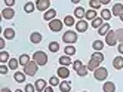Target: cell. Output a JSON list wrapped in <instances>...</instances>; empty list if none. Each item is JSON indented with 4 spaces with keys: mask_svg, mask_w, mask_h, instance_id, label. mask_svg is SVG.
<instances>
[{
    "mask_svg": "<svg viewBox=\"0 0 123 92\" xmlns=\"http://www.w3.org/2000/svg\"><path fill=\"white\" fill-rule=\"evenodd\" d=\"M33 61H36L37 62V66L39 67H42V66H46L48 64V55L43 52V51H36L33 53Z\"/></svg>",
    "mask_w": 123,
    "mask_h": 92,
    "instance_id": "1",
    "label": "cell"
},
{
    "mask_svg": "<svg viewBox=\"0 0 123 92\" xmlns=\"http://www.w3.org/2000/svg\"><path fill=\"white\" fill-rule=\"evenodd\" d=\"M77 39H79L77 33H74V31H71V30H68V31H65V33L62 34V42L67 43V45H74V43L77 42Z\"/></svg>",
    "mask_w": 123,
    "mask_h": 92,
    "instance_id": "2",
    "label": "cell"
},
{
    "mask_svg": "<svg viewBox=\"0 0 123 92\" xmlns=\"http://www.w3.org/2000/svg\"><path fill=\"white\" fill-rule=\"evenodd\" d=\"M39 71V66H37V62L36 61H30L27 66L24 67V73H25V76H34L36 73Z\"/></svg>",
    "mask_w": 123,
    "mask_h": 92,
    "instance_id": "3",
    "label": "cell"
},
{
    "mask_svg": "<svg viewBox=\"0 0 123 92\" xmlns=\"http://www.w3.org/2000/svg\"><path fill=\"white\" fill-rule=\"evenodd\" d=\"M93 77H95V80H98V82L107 80V77H108V71H107V68H104V67L96 68V70L93 71Z\"/></svg>",
    "mask_w": 123,
    "mask_h": 92,
    "instance_id": "4",
    "label": "cell"
},
{
    "mask_svg": "<svg viewBox=\"0 0 123 92\" xmlns=\"http://www.w3.org/2000/svg\"><path fill=\"white\" fill-rule=\"evenodd\" d=\"M62 25H64V21H61V20H55L54 21H50L49 22V30L50 31H54V33H59L61 30H62Z\"/></svg>",
    "mask_w": 123,
    "mask_h": 92,
    "instance_id": "5",
    "label": "cell"
},
{
    "mask_svg": "<svg viewBox=\"0 0 123 92\" xmlns=\"http://www.w3.org/2000/svg\"><path fill=\"white\" fill-rule=\"evenodd\" d=\"M36 9L37 11H42V12H46L50 9V2L49 0H37L36 2Z\"/></svg>",
    "mask_w": 123,
    "mask_h": 92,
    "instance_id": "6",
    "label": "cell"
},
{
    "mask_svg": "<svg viewBox=\"0 0 123 92\" xmlns=\"http://www.w3.org/2000/svg\"><path fill=\"white\" fill-rule=\"evenodd\" d=\"M105 43H107L108 46H116L117 45V37H116V31L110 30L108 34L105 36Z\"/></svg>",
    "mask_w": 123,
    "mask_h": 92,
    "instance_id": "7",
    "label": "cell"
},
{
    "mask_svg": "<svg viewBox=\"0 0 123 92\" xmlns=\"http://www.w3.org/2000/svg\"><path fill=\"white\" fill-rule=\"evenodd\" d=\"M13 16H15V9H12V7L2 9V18L3 20H12Z\"/></svg>",
    "mask_w": 123,
    "mask_h": 92,
    "instance_id": "8",
    "label": "cell"
},
{
    "mask_svg": "<svg viewBox=\"0 0 123 92\" xmlns=\"http://www.w3.org/2000/svg\"><path fill=\"white\" fill-rule=\"evenodd\" d=\"M87 21H83V20H80V21H77L76 22V33H86L87 31Z\"/></svg>",
    "mask_w": 123,
    "mask_h": 92,
    "instance_id": "9",
    "label": "cell"
},
{
    "mask_svg": "<svg viewBox=\"0 0 123 92\" xmlns=\"http://www.w3.org/2000/svg\"><path fill=\"white\" fill-rule=\"evenodd\" d=\"M42 39H43V36H42L39 31H33V33L30 34V42H31L33 45H39V43L42 42Z\"/></svg>",
    "mask_w": 123,
    "mask_h": 92,
    "instance_id": "10",
    "label": "cell"
},
{
    "mask_svg": "<svg viewBox=\"0 0 123 92\" xmlns=\"http://www.w3.org/2000/svg\"><path fill=\"white\" fill-rule=\"evenodd\" d=\"M55 16H56V11L55 9H49V11H46L45 13H43V20L50 22V21L55 20Z\"/></svg>",
    "mask_w": 123,
    "mask_h": 92,
    "instance_id": "11",
    "label": "cell"
},
{
    "mask_svg": "<svg viewBox=\"0 0 123 92\" xmlns=\"http://www.w3.org/2000/svg\"><path fill=\"white\" fill-rule=\"evenodd\" d=\"M34 86H36V91H37V92H42V91H45V89L48 88V83H46L45 79H39V80H36Z\"/></svg>",
    "mask_w": 123,
    "mask_h": 92,
    "instance_id": "12",
    "label": "cell"
},
{
    "mask_svg": "<svg viewBox=\"0 0 123 92\" xmlns=\"http://www.w3.org/2000/svg\"><path fill=\"white\" fill-rule=\"evenodd\" d=\"M111 13H113L114 16H120V15L123 13V5H122V3H114V6H113V9H111Z\"/></svg>",
    "mask_w": 123,
    "mask_h": 92,
    "instance_id": "13",
    "label": "cell"
},
{
    "mask_svg": "<svg viewBox=\"0 0 123 92\" xmlns=\"http://www.w3.org/2000/svg\"><path fill=\"white\" fill-rule=\"evenodd\" d=\"M58 77L59 79H68L70 77V70L67 67H59L58 68Z\"/></svg>",
    "mask_w": 123,
    "mask_h": 92,
    "instance_id": "14",
    "label": "cell"
},
{
    "mask_svg": "<svg viewBox=\"0 0 123 92\" xmlns=\"http://www.w3.org/2000/svg\"><path fill=\"white\" fill-rule=\"evenodd\" d=\"M3 37L7 40H13L15 39V30L13 28H5L3 30Z\"/></svg>",
    "mask_w": 123,
    "mask_h": 92,
    "instance_id": "15",
    "label": "cell"
},
{
    "mask_svg": "<svg viewBox=\"0 0 123 92\" xmlns=\"http://www.w3.org/2000/svg\"><path fill=\"white\" fill-rule=\"evenodd\" d=\"M25 73L24 71H15V74H13V79H15V82H18V83H24L25 82Z\"/></svg>",
    "mask_w": 123,
    "mask_h": 92,
    "instance_id": "16",
    "label": "cell"
},
{
    "mask_svg": "<svg viewBox=\"0 0 123 92\" xmlns=\"http://www.w3.org/2000/svg\"><path fill=\"white\" fill-rule=\"evenodd\" d=\"M102 91L104 92H116V85L113 82H105L102 85Z\"/></svg>",
    "mask_w": 123,
    "mask_h": 92,
    "instance_id": "17",
    "label": "cell"
},
{
    "mask_svg": "<svg viewBox=\"0 0 123 92\" xmlns=\"http://www.w3.org/2000/svg\"><path fill=\"white\" fill-rule=\"evenodd\" d=\"M85 15H86V11H85L82 6H79V7H76V9H74V16L77 18V20H83Z\"/></svg>",
    "mask_w": 123,
    "mask_h": 92,
    "instance_id": "18",
    "label": "cell"
},
{
    "mask_svg": "<svg viewBox=\"0 0 123 92\" xmlns=\"http://www.w3.org/2000/svg\"><path fill=\"white\" fill-rule=\"evenodd\" d=\"M113 67L116 70H122L123 68V57H116L113 59Z\"/></svg>",
    "mask_w": 123,
    "mask_h": 92,
    "instance_id": "19",
    "label": "cell"
},
{
    "mask_svg": "<svg viewBox=\"0 0 123 92\" xmlns=\"http://www.w3.org/2000/svg\"><path fill=\"white\" fill-rule=\"evenodd\" d=\"M104 24H105V21L102 20L101 16H96L95 20L92 21V27H93V28H96V30H99V28H101V27H102Z\"/></svg>",
    "mask_w": 123,
    "mask_h": 92,
    "instance_id": "20",
    "label": "cell"
},
{
    "mask_svg": "<svg viewBox=\"0 0 123 92\" xmlns=\"http://www.w3.org/2000/svg\"><path fill=\"white\" fill-rule=\"evenodd\" d=\"M59 89H61V92H70L71 91V83L68 80H62L59 83Z\"/></svg>",
    "mask_w": 123,
    "mask_h": 92,
    "instance_id": "21",
    "label": "cell"
},
{
    "mask_svg": "<svg viewBox=\"0 0 123 92\" xmlns=\"http://www.w3.org/2000/svg\"><path fill=\"white\" fill-rule=\"evenodd\" d=\"M70 64H71V57H67V55L59 57V66L61 67H68Z\"/></svg>",
    "mask_w": 123,
    "mask_h": 92,
    "instance_id": "22",
    "label": "cell"
},
{
    "mask_svg": "<svg viewBox=\"0 0 123 92\" xmlns=\"http://www.w3.org/2000/svg\"><path fill=\"white\" fill-rule=\"evenodd\" d=\"M64 53L67 55V57H73V55H76V48L73 45H67L64 48Z\"/></svg>",
    "mask_w": 123,
    "mask_h": 92,
    "instance_id": "23",
    "label": "cell"
},
{
    "mask_svg": "<svg viewBox=\"0 0 123 92\" xmlns=\"http://www.w3.org/2000/svg\"><path fill=\"white\" fill-rule=\"evenodd\" d=\"M99 64L101 62L95 61V59H91L89 62H87V70H89V71H95L96 68H99Z\"/></svg>",
    "mask_w": 123,
    "mask_h": 92,
    "instance_id": "24",
    "label": "cell"
},
{
    "mask_svg": "<svg viewBox=\"0 0 123 92\" xmlns=\"http://www.w3.org/2000/svg\"><path fill=\"white\" fill-rule=\"evenodd\" d=\"M34 9H36V5H34L33 2H27V3H25V6H24V12L25 13H33Z\"/></svg>",
    "mask_w": 123,
    "mask_h": 92,
    "instance_id": "25",
    "label": "cell"
},
{
    "mask_svg": "<svg viewBox=\"0 0 123 92\" xmlns=\"http://www.w3.org/2000/svg\"><path fill=\"white\" fill-rule=\"evenodd\" d=\"M110 30H111V28H110V24H108V22H105V24L101 27V28L98 30V34H99V36H107Z\"/></svg>",
    "mask_w": 123,
    "mask_h": 92,
    "instance_id": "26",
    "label": "cell"
},
{
    "mask_svg": "<svg viewBox=\"0 0 123 92\" xmlns=\"http://www.w3.org/2000/svg\"><path fill=\"white\" fill-rule=\"evenodd\" d=\"M86 21H93L95 18H96V11H93V9H89V11H86Z\"/></svg>",
    "mask_w": 123,
    "mask_h": 92,
    "instance_id": "27",
    "label": "cell"
},
{
    "mask_svg": "<svg viewBox=\"0 0 123 92\" xmlns=\"http://www.w3.org/2000/svg\"><path fill=\"white\" fill-rule=\"evenodd\" d=\"M111 16H113V13L108 11V9H102V11H101V18L104 21H110Z\"/></svg>",
    "mask_w": 123,
    "mask_h": 92,
    "instance_id": "28",
    "label": "cell"
},
{
    "mask_svg": "<svg viewBox=\"0 0 123 92\" xmlns=\"http://www.w3.org/2000/svg\"><path fill=\"white\" fill-rule=\"evenodd\" d=\"M19 66V59H15V58H11L9 62H7V67H9L11 70H16Z\"/></svg>",
    "mask_w": 123,
    "mask_h": 92,
    "instance_id": "29",
    "label": "cell"
},
{
    "mask_svg": "<svg viewBox=\"0 0 123 92\" xmlns=\"http://www.w3.org/2000/svg\"><path fill=\"white\" fill-rule=\"evenodd\" d=\"M92 48H93L95 52H101L102 48H104V43H102L101 40H95V42L92 43Z\"/></svg>",
    "mask_w": 123,
    "mask_h": 92,
    "instance_id": "30",
    "label": "cell"
},
{
    "mask_svg": "<svg viewBox=\"0 0 123 92\" xmlns=\"http://www.w3.org/2000/svg\"><path fill=\"white\" fill-rule=\"evenodd\" d=\"M30 61H31V59H30V57H28L27 53H22L21 57H19V64H21L22 67H25V66H27V64H28Z\"/></svg>",
    "mask_w": 123,
    "mask_h": 92,
    "instance_id": "31",
    "label": "cell"
},
{
    "mask_svg": "<svg viewBox=\"0 0 123 92\" xmlns=\"http://www.w3.org/2000/svg\"><path fill=\"white\" fill-rule=\"evenodd\" d=\"M91 59H95V61H98V62H102L104 61V53L102 52H93L92 57H91Z\"/></svg>",
    "mask_w": 123,
    "mask_h": 92,
    "instance_id": "32",
    "label": "cell"
},
{
    "mask_svg": "<svg viewBox=\"0 0 123 92\" xmlns=\"http://www.w3.org/2000/svg\"><path fill=\"white\" fill-rule=\"evenodd\" d=\"M76 73H77V76H79V77H86V76H87V73H89V70H87V66H83L80 70L76 71Z\"/></svg>",
    "mask_w": 123,
    "mask_h": 92,
    "instance_id": "33",
    "label": "cell"
},
{
    "mask_svg": "<svg viewBox=\"0 0 123 92\" xmlns=\"http://www.w3.org/2000/svg\"><path fill=\"white\" fill-rule=\"evenodd\" d=\"M59 83H61V82H59V77H58V76H52V77L49 79V85H50L52 88H54V86H59Z\"/></svg>",
    "mask_w": 123,
    "mask_h": 92,
    "instance_id": "34",
    "label": "cell"
},
{
    "mask_svg": "<svg viewBox=\"0 0 123 92\" xmlns=\"http://www.w3.org/2000/svg\"><path fill=\"white\" fill-rule=\"evenodd\" d=\"M49 51L54 52V53L58 52V51H59V43H58V42H50V43H49Z\"/></svg>",
    "mask_w": 123,
    "mask_h": 92,
    "instance_id": "35",
    "label": "cell"
},
{
    "mask_svg": "<svg viewBox=\"0 0 123 92\" xmlns=\"http://www.w3.org/2000/svg\"><path fill=\"white\" fill-rule=\"evenodd\" d=\"M64 24H65V25H68V27L74 25V16H71V15H67V16L64 18Z\"/></svg>",
    "mask_w": 123,
    "mask_h": 92,
    "instance_id": "36",
    "label": "cell"
},
{
    "mask_svg": "<svg viewBox=\"0 0 123 92\" xmlns=\"http://www.w3.org/2000/svg\"><path fill=\"white\" fill-rule=\"evenodd\" d=\"M9 53H7L6 51H2V52H0V61H2V62H9Z\"/></svg>",
    "mask_w": 123,
    "mask_h": 92,
    "instance_id": "37",
    "label": "cell"
},
{
    "mask_svg": "<svg viewBox=\"0 0 123 92\" xmlns=\"http://www.w3.org/2000/svg\"><path fill=\"white\" fill-rule=\"evenodd\" d=\"M89 5H91V7L93 9V11H96V9L101 7V2H99V0H91Z\"/></svg>",
    "mask_w": 123,
    "mask_h": 92,
    "instance_id": "38",
    "label": "cell"
},
{
    "mask_svg": "<svg viewBox=\"0 0 123 92\" xmlns=\"http://www.w3.org/2000/svg\"><path fill=\"white\" fill-rule=\"evenodd\" d=\"M116 37H117V42L119 43H123V28L116 30Z\"/></svg>",
    "mask_w": 123,
    "mask_h": 92,
    "instance_id": "39",
    "label": "cell"
},
{
    "mask_svg": "<svg viewBox=\"0 0 123 92\" xmlns=\"http://www.w3.org/2000/svg\"><path fill=\"white\" fill-rule=\"evenodd\" d=\"M82 67H83V62H82L80 59H76V61L73 62V68H74L76 71H79V70H80Z\"/></svg>",
    "mask_w": 123,
    "mask_h": 92,
    "instance_id": "40",
    "label": "cell"
},
{
    "mask_svg": "<svg viewBox=\"0 0 123 92\" xmlns=\"http://www.w3.org/2000/svg\"><path fill=\"white\" fill-rule=\"evenodd\" d=\"M24 92H36V86L31 85V83H27L24 88Z\"/></svg>",
    "mask_w": 123,
    "mask_h": 92,
    "instance_id": "41",
    "label": "cell"
},
{
    "mask_svg": "<svg viewBox=\"0 0 123 92\" xmlns=\"http://www.w3.org/2000/svg\"><path fill=\"white\" fill-rule=\"evenodd\" d=\"M7 71H9V67L5 66V64H2V66H0V73H2V74H6Z\"/></svg>",
    "mask_w": 123,
    "mask_h": 92,
    "instance_id": "42",
    "label": "cell"
},
{
    "mask_svg": "<svg viewBox=\"0 0 123 92\" xmlns=\"http://www.w3.org/2000/svg\"><path fill=\"white\" fill-rule=\"evenodd\" d=\"M5 3H6V7H12L15 5V0H5Z\"/></svg>",
    "mask_w": 123,
    "mask_h": 92,
    "instance_id": "43",
    "label": "cell"
},
{
    "mask_svg": "<svg viewBox=\"0 0 123 92\" xmlns=\"http://www.w3.org/2000/svg\"><path fill=\"white\" fill-rule=\"evenodd\" d=\"M117 49H119V53H120V55H123V43L117 45Z\"/></svg>",
    "mask_w": 123,
    "mask_h": 92,
    "instance_id": "44",
    "label": "cell"
},
{
    "mask_svg": "<svg viewBox=\"0 0 123 92\" xmlns=\"http://www.w3.org/2000/svg\"><path fill=\"white\" fill-rule=\"evenodd\" d=\"M3 48H5V37H2V39H0V49L3 51Z\"/></svg>",
    "mask_w": 123,
    "mask_h": 92,
    "instance_id": "45",
    "label": "cell"
},
{
    "mask_svg": "<svg viewBox=\"0 0 123 92\" xmlns=\"http://www.w3.org/2000/svg\"><path fill=\"white\" fill-rule=\"evenodd\" d=\"M43 92H54V88H52V86H48L45 91H43Z\"/></svg>",
    "mask_w": 123,
    "mask_h": 92,
    "instance_id": "46",
    "label": "cell"
},
{
    "mask_svg": "<svg viewBox=\"0 0 123 92\" xmlns=\"http://www.w3.org/2000/svg\"><path fill=\"white\" fill-rule=\"evenodd\" d=\"M99 2H101V5H108L110 0H99Z\"/></svg>",
    "mask_w": 123,
    "mask_h": 92,
    "instance_id": "47",
    "label": "cell"
},
{
    "mask_svg": "<svg viewBox=\"0 0 123 92\" xmlns=\"http://www.w3.org/2000/svg\"><path fill=\"white\" fill-rule=\"evenodd\" d=\"M2 92H12V91H11L9 88H3V89H2Z\"/></svg>",
    "mask_w": 123,
    "mask_h": 92,
    "instance_id": "48",
    "label": "cell"
},
{
    "mask_svg": "<svg viewBox=\"0 0 123 92\" xmlns=\"http://www.w3.org/2000/svg\"><path fill=\"white\" fill-rule=\"evenodd\" d=\"M119 18H120V21H122V22H123V13H122V15H120V16H119Z\"/></svg>",
    "mask_w": 123,
    "mask_h": 92,
    "instance_id": "49",
    "label": "cell"
},
{
    "mask_svg": "<svg viewBox=\"0 0 123 92\" xmlns=\"http://www.w3.org/2000/svg\"><path fill=\"white\" fill-rule=\"evenodd\" d=\"M15 92H24V91H22V89H16Z\"/></svg>",
    "mask_w": 123,
    "mask_h": 92,
    "instance_id": "50",
    "label": "cell"
},
{
    "mask_svg": "<svg viewBox=\"0 0 123 92\" xmlns=\"http://www.w3.org/2000/svg\"><path fill=\"white\" fill-rule=\"evenodd\" d=\"M82 92H87V91H82Z\"/></svg>",
    "mask_w": 123,
    "mask_h": 92,
    "instance_id": "51",
    "label": "cell"
}]
</instances>
